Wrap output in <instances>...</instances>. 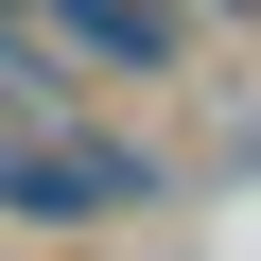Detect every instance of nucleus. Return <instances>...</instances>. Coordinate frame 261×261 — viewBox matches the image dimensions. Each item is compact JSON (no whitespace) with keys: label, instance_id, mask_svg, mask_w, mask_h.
Listing matches in <instances>:
<instances>
[{"label":"nucleus","instance_id":"nucleus-1","mask_svg":"<svg viewBox=\"0 0 261 261\" xmlns=\"http://www.w3.org/2000/svg\"><path fill=\"white\" fill-rule=\"evenodd\" d=\"M174 192V140H140V122H18L0 140V226H35V244H87V226H140Z\"/></svg>","mask_w":261,"mask_h":261},{"label":"nucleus","instance_id":"nucleus-2","mask_svg":"<svg viewBox=\"0 0 261 261\" xmlns=\"http://www.w3.org/2000/svg\"><path fill=\"white\" fill-rule=\"evenodd\" d=\"M35 18L87 53V87H174V70H192V35H209L192 0H35Z\"/></svg>","mask_w":261,"mask_h":261},{"label":"nucleus","instance_id":"nucleus-3","mask_svg":"<svg viewBox=\"0 0 261 261\" xmlns=\"http://www.w3.org/2000/svg\"><path fill=\"white\" fill-rule=\"evenodd\" d=\"M192 18H209V35H261V0H192Z\"/></svg>","mask_w":261,"mask_h":261},{"label":"nucleus","instance_id":"nucleus-4","mask_svg":"<svg viewBox=\"0 0 261 261\" xmlns=\"http://www.w3.org/2000/svg\"><path fill=\"white\" fill-rule=\"evenodd\" d=\"M226 157H261V122H244V140H226Z\"/></svg>","mask_w":261,"mask_h":261}]
</instances>
